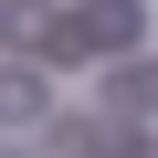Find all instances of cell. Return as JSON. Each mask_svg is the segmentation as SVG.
Instances as JSON below:
<instances>
[{"instance_id": "1", "label": "cell", "mask_w": 158, "mask_h": 158, "mask_svg": "<svg viewBox=\"0 0 158 158\" xmlns=\"http://www.w3.org/2000/svg\"><path fill=\"white\" fill-rule=\"evenodd\" d=\"M106 106H116V116H158V63H116Z\"/></svg>"}]
</instances>
